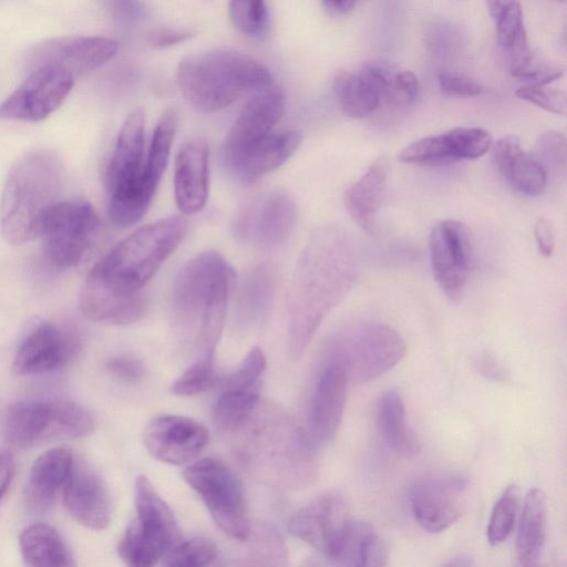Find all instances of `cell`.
Here are the masks:
<instances>
[{
	"instance_id": "cell-43",
	"label": "cell",
	"mask_w": 567,
	"mask_h": 567,
	"mask_svg": "<svg viewBox=\"0 0 567 567\" xmlns=\"http://www.w3.org/2000/svg\"><path fill=\"white\" fill-rule=\"evenodd\" d=\"M216 380L214 359L200 357L173 382L171 391L178 396H194L210 390Z\"/></svg>"
},
{
	"instance_id": "cell-5",
	"label": "cell",
	"mask_w": 567,
	"mask_h": 567,
	"mask_svg": "<svg viewBox=\"0 0 567 567\" xmlns=\"http://www.w3.org/2000/svg\"><path fill=\"white\" fill-rule=\"evenodd\" d=\"M144 124L140 109L126 117L105 171L107 214L117 227L142 219L158 185L146 173Z\"/></svg>"
},
{
	"instance_id": "cell-48",
	"label": "cell",
	"mask_w": 567,
	"mask_h": 567,
	"mask_svg": "<svg viewBox=\"0 0 567 567\" xmlns=\"http://www.w3.org/2000/svg\"><path fill=\"white\" fill-rule=\"evenodd\" d=\"M106 370L117 379L135 383L145 374L144 365L131 355H115L105 363Z\"/></svg>"
},
{
	"instance_id": "cell-38",
	"label": "cell",
	"mask_w": 567,
	"mask_h": 567,
	"mask_svg": "<svg viewBox=\"0 0 567 567\" xmlns=\"http://www.w3.org/2000/svg\"><path fill=\"white\" fill-rule=\"evenodd\" d=\"M333 91L342 112L351 118H363L373 113L380 96L361 73L339 72L333 80Z\"/></svg>"
},
{
	"instance_id": "cell-54",
	"label": "cell",
	"mask_w": 567,
	"mask_h": 567,
	"mask_svg": "<svg viewBox=\"0 0 567 567\" xmlns=\"http://www.w3.org/2000/svg\"><path fill=\"white\" fill-rule=\"evenodd\" d=\"M358 0H322L323 6L332 13L346 14L350 12Z\"/></svg>"
},
{
	"instance_id": "cell-2",
	"label": "cell",
	"mask_w": 567,
	"mask_h": 567,
	"mask_svg": "<svg viewBox=\"0 0 567 567\" xmlns=\"http://www.w3.org/2000/svg\"><path fill=\"white\" fill-rule=\"evenodd\" d=\"M357 278L351 243L336 227L318 228L303 248L289 290V352L299 358L324 317Z\"/></svg>"
},
{
	"instance_id": "cell-24",
	"label": "cell",
	"mask_w": 567,
	"mask_h": 567,
	"mask_svg": "<svg viewBox=\"0 0 567 567\" xmlns=\"http://www.w3.org/2000/svg\"><path fill=\"white\" fill-rule=\"evenodd\" d=\"M327 359L315 384L308 416L309 436L318 444L327 443L336 435L342 421L349 384L341 362Z\"/></svg>"
},
{
	"instance_id": "cell-47",
	"label": "cell",
	"mask_w": 567,
	"mask_h": 567,
	"mask_svg": "<svg viewBox=\"0 0 567 567\" xmlns=\"http://www.w3.org/2000/svg\"><path fill=\"white\" fill-rule=\"evenodd\" d=\"M437 80L441 91L450 96L472 97L480 95L484 90L476 80L457 72L442 71Z\"/></svg>"
},
{
	"instance_id": "cell-21",
	"label": "cell",
	"mask_w": 567,
	"mask_h": 567,
	"mask_svg": "<svg viewBox=\"0 0 567 567\" xmlns=\"http://www.w3.org/2000/svg\"><path fill=\"white\" fill-rule=\"evenodd\" d=\"M493 145L491 133L481 127H456L419 138L399 154L403 163L434 165L482 157Z\"/></svg>"
},
{
	"instance_id": "cell-6",
	"label": "cell",
	"mask_w": 567,
	"mask_h": 567,
	"mask_svg": "<svg viewBox=\"0 0 567 567\" xmlns=\"http://www.w3.org/2000/svg\"><path fill=\"white\" fill-rule=\"evenodd\" d=\"M135 517L121 538L118 556L130 566L156 565L182 540V530L169 505L145 475L134 487Z\"/></svg>"
},
{
	"instance_id": "cell-25",
	"label": "cell",
	"mask_w": 567,
	"mask_h": 567,
	"mask_svg": "<svg viewBox=\"0 0 567 567\" xmlns=\"http://www.w3.org/2000/svg\"><path fill=\"white\" fill-rule=\"evenodd\" d=\"M208 159L209 148L202 138L186 142L175 157V199L186 215L197 214L206 205L209 188Z\"/></svg>"
},
{
	"instance_id": "cell-27",
	"label": "cell",
	"mask_w": 567,
	"mask_h": 567,
	"mask_svg": "<svg viewBox=\"0 0 567 567\" xmlns=\"http://www.w3.org/2000/svg\"><path fill=\"white\" fill-rule=\"evenodd\" d=\"M298 131L272 132L265 141L225 165L237 181L251 184L281 166L299 147Z\"/></svg>"
},
{
	"instance_id": "cell-42",
	"label": "cell",
	"mask_w": 567,
	"mask_h": 567,
	"mask_svg": "<svg viewBox=\"0 0 567 567\" xmlns=\"http://www.w3.org/2000/svg\"><path fill=\"white\" fill-rule=\"evenodd\" d=\"M218 557L216 544L207 537H194L179 542L163 558L162 564L168 567H199L213 564Z\"/></svg>"
},
{
	"instance_id": "cell-22",
	"label": "cell",
	"mask_w": 567,
	"mask_h": 567,
	"mask_svg": "<svg viewBox=\"0 0 567 567\" xmlns=\"http://www.w3.org/2000/svg\"><path fill=\"white\" fill-rule=\"evenodd\" d=\"M234 271L221 255L204 251L192 258L179 270L173 287V307L184 321H193L204 307L218 282Z\"/></svg>"
},
{
	"instance_id": "cell-16",
	"label": "cell",
	"mask_w": 567,
	"mask_h": 567,
	"mask_svg": "<svg viewBox=\"0 0 567 567\" xmlns=\"http://www.w3.org/2000/svg\"><path fill=\"white\" fill-rule=\"evenodd\" d=\"M209 441L207 427L190 417L162 414L145 426L143 443L157 461L185 465L196 461Z\"/></svg>"
},
{
	"instance_id": "cell-41",
	"label": "cell",
	"mask_w": 567,
	"mask_h": 567,
	"mask_svg": "<svg viewBox=\"0 0 567 567\" xmlns=\"http://www.w3.org/2000/svg\"><path fill=\"white\" fill-rule=\"evenodd\" d=\"M512 75L525 85H547L561 78L560 65L547 61L529 49L509 63Z\"/></svg>"
},
{
	"instance_id": "cell-49",
	"label": "cell",
	"mask_w": 567,
	"mask_h": 567,
	"mask_svg": "<svg viewBox=\"0 0 567 567\" xmlns=\"http://www.w3.org/2000/svg\"><path fill=\"white\" fill-rule=\"evenodd\" d=\"M112 17L122 22H135L144 16V7L140 0H105Z\"/></svg>"
},
{
	"instance_id": "cell-55",
	"label": "cell",
	"mask_w": 567,
	"mask_h": 567,
	"mask_svg": "<svg viewBox=\"0 0 567 567\" xmlns=\"http://www.w3.org/2000/svg\"><path fill=\"white\" fill-rule=\"evenodd\" d=\"M447 566H471L473 565V561L468 556H457L452 558L447 564Z\"/></svg>"
},
{
	"instance_id": "cell-3",
	"label": "cell",
	"mask_w": 567,
	"mask_h": 567,
	"mask_svg": "<svg viewBox=\"0 0 567 567\" xmlns=\"http://www.w3.org/2000/svg\"><path fill=\"white\" fill-rule=\"evenodd\" d=\"M63 181L62 163L50 150L29 151L12 165L0 205L6 241L21 245L40 236L48 215L62 200Z\"/></svg>"
},
{
	"instance_id": "cell-30",
	"label": "cell",
	"mask_w": 567,
	"mask_h": 567,
	"mask_svg": "<svg viewBox=\"0 0 567 567\" xmlns=\"http://www.w3.org/2000/svg\"><path fill=\"white\" fill-rule=\"evenodd\" d=\"M375 429L381 441L393 453L406 458L420 453V441L406 425L404 403L396 391L389 390L379 398Z\"/></svg>"
},
{
	"instance_id": "cell-45",
	"label": "cell",
	"mask_w": 567,
	"mask_h": 567,
	"mask_svg": "<svg viewBox=\"0 0 567 567\" xmlns=\"http://www.w3.org/2000/svg\"><path fill=\"white\" fill-rule=\"evenodd\" d=\"M534 157L546 174L565 175L567 164L566 140L556 131H546L537 140Z\"/></svg>"
},
{
	"instance_id": "cell-31",
	"label": "cell",
	"mask_w": 567,
	"mask_h": 567,
	"mask_svg": "<svg viewBox=\"0 0 567 567\" xmlns=\"http://www.w3.org/2000/svg\"><path fill=\"white\" fill-rule=\"evenodd\" d=\"M23 560L29 566L64 567L75 565L72 553L60 533L52 526L35 523L19 536Z\"/></svg>"
},
{
	"instance_id": "cell-39",
	"label": "cell",
	"mask_w": 567,
	"mask_h": 567,
	"mask_svg": "<svg viewBox=\"0 0 567 567\" xmlns=\"http://www.w3.org/2000/svg\"><path fill=\"white\" fill-rule=\"evenodd\" d=\"M179 116L175 109H167L159 117L154 130L146 156V173L155 183H159L168 163L172 144L178 127Z\"/></svg>"
},
{
	"instance_id": "cell-56",
	"label": "cell",
	"mask_w": 567,
	"mask_h": 567,
	"mask_svg": "<svg viewBox=\"0 0 567 567\" xmlns=\"http://www.w3.org/2000/svg\"><path fill=\"white\" fill-rule=\"evenodd\" d=\"M560 1H564V0H560Z\"/></svg>"
},
{
	"instance_id": "cell-29",
	"label": "cell",
	"mask_w": 567,
	"mask_h": 567,
	"mask_svg": "<svg viewBox=\"0 0 567 567\" xmlns=\"http://www.w3.org/2000/svg\"><path fill=\"white\" fill-rule=\"evenodd\" d=\"M388 187L386 163L379 158L344 194V206L350 217L368 234H374L377 215Z\"/></svg>"
},
{
	"instance_id": "cell-53",
	"label": "cell",
	"mask_w": 567,
	"mask_h": 567,
	"mask_svg": "<svg viewBox=\"0 0 567 567\" xmlns=\"http://www.w3.org/2000/svg\"><path fill=\"white\" fill-rule=\"evenodd\" d=\"M14 458L8 451H0V503L9 489L14 475Z\"/></svg>"
},
{
	"instance_id": "cell-33",
	"label": "cell",
	"mask_w": 567,
	"mask_h": 567,
	"mask_svg": "<svg viewBox=\"0 0 567 567\" xmlns=\"http://www.w3.org/2000/svg\"><path fill=\"white\" fill-rule=\"evenodd\" d=\"M546 537V501L544 493L530 489L524 501L516 538V556L523 566L539 563Z\"/></svg>"
},
{
	"instance_id": "cell-51",
	"label": "cell",
	"mask_w": 567,
	"mask_h": 567,
	"mask_svg": "<svg viewBox=\"0 0 567 567\" xmlns=\"http://www.w3.org/2000/svg\"><path fill=\"white\" fill-rule=\"evenodd\" d=\"M534 236L540 255L550 257L555 249V230L550 219L539 217L534 226Z\"/></svg>"
},
{
	"instance_id": "cell-44",
	"label": "cell",
	"mask_w": 567,
	"mask_h": 567,
	"mask_svg": "<svg viewBox=\"0 0 567 567\" xmlns=\"http://www.w3.org/2000/svg\"><path fill=\"white\" fill-rule=\"evenodd\" d=\"M229 18L233 25L241 33L260 34L268 24L266 0H230Z\"/></svg>"
},
{
	"instance_id": "cell-10",
	"label": "cell",
	"mask_w": 567,
	"mask_h": 567,
	"mask_svg": "<svg viewBox=\"0 0 567 567\" xmlns=\"http://www.w3.org/2000/svg\"><path fill=\"white\" fill-rule=\"evenodd\" d=\"M101 223L83 199L61 200L48 215L40 237L48 261L58 269L79 265L93 247Z\"/></svg>"
},
{
	"instance_id": "cell-7",
	"label": "cell",
	"mask_w": 567,
	"mask_h": 567,
	"mask_svg": "<svg viewBox=\"0 0 567 567\" xmlns=\"http://www.w3.org/2000/svg\"><path fill=\"white\" fill-rule=\"evenodd\" d=\"M94 430L91 413L75 402L63 399H30L8 408L2 433L14 446L74 440Z\"/></svg>"
},
{
	"instance_id": "cell-32",
	"label": "cell",
	"mask_w": 567,
	"mask_h": 567,
	"mask_svg": "<svg viewBox=\"0 0 567 567\" xmlns=\"http://www.w3.org/2000/svg\"><path fill=\"white\" fill-rule=\"evenodd\" d=\"M278 286L277 269L269 264L251 268L243 278L237 295V315L243 322L254 323L269 311Z\"/></svg>"
},
{
	"instance_id": "cell-35",
	"label": "cell",
	"mask_w": 567,
	"mask_h": 567,
	"mask_svg": "<svg viewBox=\"0 0 567 567\" xmlns=\"http://www.w3.org/2000/svg\"><path fill=\"white\" fill-rule=\"evenodd\" d=\"M388 550L373 525L352 520L339 556L333 564L379 567L386 564Z\"/></svg>"
},
{
	"instance_id": "cell-36",
	"label": "cell",
	"mask_w": 567,
	"mask_h": 567,
	"mask_svg": "<svg viewBox=\"0 0 567 567\" xmlns=\"http://www.w3.org/2000/svg\"><path fill=\"white\" fill-rule=\"evenodd\" d=\"M486 4L495 24L497 42L511 61L527 52L530 48L519 0H486Z\"/></svg>"
},
{
	"instance_id": "cell-9",
	"label": "cell",
	"mask_w": 567,
	"mask_h": 567,
	"mask_svg": "<svg viewBox=\"0 0 567 567\" xmlns=\"http://www.w3.org/2000/svg\"><path fill=\"white\" fill-rule=\"evenodd\" d=\"M215 524L233 539L245 540L250 522L241 484L234 472L214 457L197 458L183 472Z\"/></svg>"
},
{
	"instance_id": "cell-20",
	"label": "cell",
	"mask_w": 567,
	"mask_h": 567,
	"mask_svg": "<svg viewBox=\"0 0 567 567\" xmlns=\"http://www.w3.org/2000/svg\"><path fill=\"white\" fill-rule=\"evenodd\" d=\"M116 41L104 37H63L37 44L29 54L32 70L51 65L73 76L87 73L111 60L117 52Z\"/></svg>"
},
{
	"instance_id": "cell-12",
	"label": "cell",
	"mask_w": 567,
	"mask_h": 567,
	"mask_svg": "<svg viewBox=\"0 0 567 567\" xmlns=\"http://www.w3.org/2000/svg\"><path fill=\"white\" fill-rule=\"evenodd\" d=\"M297 207L282 190L259 195L244 205L234 219V233L244 243L261 248L284 244L292 234Z\"/></svg>"
},
{
	"instance_id": "cell-19",
	"label": "cell",
	"mask_w": 567,
	"mask_h": 567,
	"mask_svg": "<svg viewBox=\"0 0 567 567\" xmlns=\"http://www.w3.org/2000/svg\"><path fill=\"white\" fill-rule=\"evenodd\" d=\"M284 93L272 86L257 92L244 106L225 136L221 157L224 165L238 158L274 131L285 111Z\"/></svg>"
},
{
	"instance_id": "cell-14",
	"label": "cell",
	"mask_w": 567,
	"mask_h": 567,
	"mask_svg": "<svg viewBox=\"0 0 567 567\" xmlns=\"http://www.w3.org/2000/svg\"><path fill=\"white\" fill-rule=\"evenodd\" d=\"M73 75L51 65L40 66L0 104V118L39 122L52 114L73 87Z\"/></svg>"
},
{
	"instance_id": "cell-1",
	"label": "cell",
	"mask_w": 567,
	"mask_h": 567,
	"mask_svg": "<svg viewBox=\"0 0 567 567\" xmlns=\"http://www.w3.org/2000/svg\"><path fill=\"white\" fill-rule=\"evenodd\" d=\"M187 221L163 218L132 233L113 247L90 271L79 309L87 320L127 324L146 311L142 288L184 239Z\"/></svg>"
},
{
	"instance_id": "cell-37",
	"label": "cell",
	"mask_w": 567,
	"mask_h": 567,
	"mask_svg": "<svg viewBox=\"0 0 567 567\" xmlns=\"http://www.w3.org/2000/svg\"><path fill=\"white\" fill-rule=\"evenodd\" d=\"M234 281L235 272L231 271L218 282L204 307L198 331L202 357L214 359L225 326L227 305Z\"/></svg>"
},
{
	"instance_id": "cell-23",
	"label": "cell",
	"mask_w": 567,
	"mask_h": 567,
	"mask_svg": "<svg viewBox=\"0 0 567 567\" xmlns=\"http://www.w3.org/2000/svg\"><path fill=\"white\" fill-rule=\"evenodd\" d=\"M68 513L92 530L106 528L111 520L112 502L102 476L87 463L75 461L62 487Z\"/></svg>"
},
{
	"instance_id": "cell-46",
	"label": "cell",
	"mask_w": 567,
	"mask_h": 567,
	"mask_svg": "<svg viewBox=\"0 0 567 567\" xmlns=\"http://www.w3.org/2000/svg\"><path fill=\"white\" fill-rule=\"evenodd\" d=\"M516 96L527 101L547 112L564 115L566 113L567 99L561 90L547 87L546 85H523L516 92Z\"/></svg>"
},
{
	"instance_id": "cell-52",
	"label": "cell",
	"mask_w": 567,
	"mask_h": 567,
	"mask_svg": "<svg viewBox=\"0 0 567 567\" xmlns=\"http://www.w3.org/2000/svg\"><path fill=\"white\" fill-rule=\"evenodd\" d=\"M195 35L192 31L161 29L150 34V43L155 48H165L184 42Z\"/></svg>"
},
{
	"instance_id": "cell-11",
	"label": "cell",
	"mask_w": 567,
	"mask_h": 567,
	"mask_svg": "<svg viewBox=\"0 0 567 567\" xmlns=\"http://www.w3.org/2000/svg\"><path fill=\"white\" fill-rule=\"evenodd\" d=\"M429 252L437 286L450 300H457L474 267V240L470 228L455 219L437 223L430 233Z\"/></svg>"
},
{
	"instance_id": "cell-28",
	"label": "cell",
	"mask_w": 567,
	"mask_h": 567,
	"mask_svg": "<svg viewBox=\"0 0 567 567\" xmlns=\"http://www.w3.org/2000/svg\"><path fill=\"white\" fill-rule=\"evenodd\" d=\"M74 460L70 450L52 447L33 462L27 483V499L35 511L51 507L58 492L70 475Z\"/></svg>"
},
{
	"instance_id": "cell-4",
	"label": "cell",
	"mask_w": 567,
	"mask_h": 567,
	"mask_svg": "<svg viewBox=\"0 0 567 567\" xmlns=\"http://www.w3.org/2000/svg\"><path fill=\"white\" fill-rule=\"evenodd\" d=\"M179 89L197 111L212 113L243 94L271 86L269 70L254 58L233 50H213L184 58L177 69Z\"/></svg>"
},
{
	"instance_id": "cell-50",
	"label": "cell",
	"mask_w": 567,
	"mask_h": 567,
	"mask_svg": "<svg viewBox=\"0 0 567 567\" xmlns=\"http://www.w3.org/2000/svg\"><path fill=\"white\" fill-rule=\"evenodd\" d=\"M474 367L485 379L496 382H506L508 380V373L504 365L493 354L487 352L481 353L474 359Z\"/></svg>"
},
{
	"instance_id": "cell-26",
	"label": "cell",
	"mask_w": 567,
	"mask_h": 567,
	"mask_svg": "<svg viewBox=\"0 0 567 567\" xmlns=\"http://www.w3.org/2000/svg\"><path fill=\"white\" fill-rule=\"evenodd\" d=\"M493 163L502 177L518 193L535 197L547 183V174L540 163L522 147L515 135H505L492 145Z\"/></svg>"
},
{
	"instance_id": "cell-34",
	"label": "cell",
	"mask_w": 567,
	"mask_h": 567,
	"mask_svg": "<svg viewBox=\"0 0 567 567\" xmlns=\"http://www.w3.org/2000/svg\"><path fill=\"white\" fill-rule=\"evenodd\" d=\"M360 73L379 94L396 105L412 103L419 93V81L413 72L383 60H372L362 66Z\"/></svg>"
},
{
	"instance_id": "cell-40",
	"label": "cell",
	"mask_w": 567,
	"mask_h": 567,
	"mask_svg": "<svg viewBox=\"0 0 567 567\" xmlns=\"http://www.w3.org/2000/svg\"><path fill=\"white\" fill-rule=\"evenodd\" d=\"M519 509V488L507 486L496 501L487 526V539L492 545L505 542L512 534Z\"/></svg>"
},
{
	"instance_id": "cell-13",
	"label": "cell",
	"mask_w": 567,
	"mask_h": 567,
	"mask_svg": "<svg viewBox=\"0 0 567 567\" xmlns=\"http://www.w3.org/2000/svg\"><path fill=\"white\" fill-rule=\"evenodd\" d=\"M351 523L346 501L327 494L297 511L289 519L288 530L334 563Z\"/></svg>"
},
{
	"instance_id": "cell-8",
	"label": "cell",
	"mask_w": 567,
	"mask_h": 567,
	"mask_svg": "<svg viewBox=\"0 0 567 567\" xmlns=\"http://www.w3.org/2000/svg\"><path fill=\"white\" fill-rule=\"evenodd\" d=\"M406 344L393 328L373 321L344 327L329 341L328 358L341 362L349 383L370 382L395 367Z\"/></svg>"
},
{
	"instance_id": "cell-18",
	"label": "cell",
	"mask_w": 567,
	"mask_h": 567,
	"mask_svg": "<svg viewBox=\"0 0 567 567\" xmlns=\"http://www.w3.org/2000/svg\"><path fill=\"white\" fill-rule=\"evenodd\" d=\"M76 336L49 321L35 323L20 342L12 363L18 375L55 371L79 352Z\"/></svg>"
},
{
	"instance_id": "cell-17",
	"label": "cell",
	"mask_w": 567,
	"mask_h": 567,
	"mask_svg": "<svg viewBox=\"0 0 567 567\" xmlns=\"http://www.w3.org/2000/svg\"><path fill=\"white\" fill-rule=\"evenodd\" d=\"M267 369L262 350L254 347L226 382L214 406L215 423L223 430L238 429L258 403Z\"/></svg>"
},
{
	"instance_id": "cell-15",
	"label": "cell",
	"mask_w": 567,
	"mask_h": 567,
	"mask_svg": "<svg viewBox=\"0 0 567 567\" xmlns=\"http://www.w3.org/2000/svg\"><path fill=\"white\" fill-rule=\"evenodd\" d=\"M468 480L462 474L427 476L416 481L410 491V503L416 523L430 533H441L462 515Z\"/></svg>"
}]
</instances>
